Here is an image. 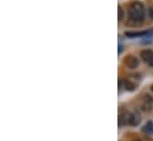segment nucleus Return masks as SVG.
Returning <instances> with one entry per match:
<instances>
[{
    "label": "nucleus",
    "instance_id": "f03ea898",
    "mask_svg": "<svg viewBox=\"0 0 153 141\" xmlns=\"http://www.w3.org/2000/svg\"><path fill=\"white\" fill-rule=\"evenodd\" d=\"M131 116L132 114L128 111V110H125L122 109L119 114V127H123L126 125H129L131 122Z\"/></svg>",
    "mask_w": 153,
    "mask_h": 141
},
{
    "label": "nucleus",
    "instance_id": "1a4fd4ad",
    "mask_svg": "<svg viewBox=\"0 0 153 141\" xmlns=\"http://www.w3.org/2000/svg\"><path fill=\"white\" fill-rule=\"evenodd\" d=\"M144 131H145V132H149V133H152L153 132V123L152 122H149V123L145 126Z\"/></svg>",
    "mask_w": 153,
    "mask_h": 141
},
{
    "label": "nucleus",
    "instance_id": "f257e3e1",
    "mask_svg": "<svg viewBox=\"0 0 153 141\" xmlns=\"http://www.w3.org/2000/svg\"><path fill=\"white\" fill-rule=\"evenodd\" d=\"M127 16L131 20L141 22L145 16V7L140 1H132L127 10Z\"/></svg>",
    "mask_w": 153,
    "mask_h": 141
},
{
    "label": "nucleus",
    "instance_id": "6e6552de",
    "mask_svg": "<svg viewBox=\"0 0 153 141\" xmlns=\"http://www.w3.org/2000/svg\"><path fill=\"white\" fill-rule=\"evenodd\" d=\"M117 19H119V22H122L123 20V17H125V12H123V10H122V7L121 6H119L117 7Z\"/></svg>",
    "mask_w": 153,
    "mask_h": 141
},
{
    "label": "nucleus",
    "instance_id": "423d86ee",
    "mask_svg": "<svg viewBox=\"0 0 153 141\" xmlns=\"http://www.w3.org/2000/svg\"><path fill=\"white\" fill-rule=\"evenodd\" d=\"M151 32L149 31H131V32H126L125 36L126 37H129V38H134V37H143V36H146V35H150Z\"/></svg>",
    "mask_w": 153,
    "mask_h": 141
},
{
    "label": "nucleus",
    "instance_id": "ddd939ff",
    "mask_svg": "<svg viewBox=\"0 0 153 141\" xmlns=\"http://www.w3.org/2000/svg\"><path fill=\"white\" fill-rule=\"evenodd\" d=\"M150 65H151V67H153V58H152V61L150 62Z\"/></svg>",
    "mask_w": 153,
    "mask_h": 141
},
{
    "label": "nucleus",
    "instance_id": "39448f33",
    "mask_svg": "<svg viewBox=\"0 0 153 141\" xmlns=\"http://www.w3.org/2000/svg\"><path fill=\"white\" fill-rule=\"evenodd\" d=\"M141 122V116L138 114V113H132V116H131V122L129 125L131 126H139Z\"/></svg>",
    "mask_w": 153,
    "mask_h": 141
},
{
    "label": "nucleus",
    "instance_id": "4468645a",
    "mask_svg": "<svg viewBox=\"0 0 153 141\" xmlns=\"http://www.w3.org/2000/svg\"><path fill=\"white\" fill-rule=\"evenodd\" d=\"M151 90H152V93H153V84L151 85Z\"/></svg>",
    "mask_w": 153,
    "mask_h": 141
},
{
    "label": "nucleus",
    "instance_id": "7ed1b4c3",
    "mask_svg": "<svg viewBox=\"0 0 153 141\" xmlns=\"http://www.w3.org/2000/svg\"><path fill=\"white\" fill-rule=\"evenodd\" d=\"M125 64L126 67H128L129 69H137L139 67V59L133 56V55H129L125 58Z\"/></svg>",
    "mask_w": 153,
    "mask_h": 141
},
{
    "label": "nucleus",
    "instance_id": "f8f14e48",
    "mask_svg": "<svg viewBox=\"0 0 153 141\" xmlns=\"http://www.w3.org/2000/svg\"><path fill=\"white\" fill-rule=\"evenodd\" d=\"M122 50H123V46H122V45H119V53H121Z\"/></svg>",
    "mask_w": 153,
    "mask_h": 141
},
{
    "label": "nucleus",
    "instance_id": "9b49d317",
    "mask_svg": "<svg viewBox=\"0 0 153 141\" xmlns=\"http://www.w3.org/2000/svg\"><path fill=\"white\" fill-rule=\"evenodd\" d=\"M150 16H151V18L153 19V6L150 7Z\"/></svg>",
    "mask_w": 153,
    "mask_h": 141
},
{
    "label": "nucleus",
    "instance_id": "9d476101",
    "mask_svg": "<svg viewBox=\"0 0 153 141\" xmlns=\"http://www.w3.org/2000/svg\"><path fill=\"white\" fill-rule=\"evenodd\" d=\"M144 103H147V105H151V106H152L153 99L151 96H149V95H145V96H144Z\"/></svg>",
    "mask_w": 153,
    "mask_h": 141
},
{
    "label": "nucleus",
    "instance_id": "0eeeda50",
    "mask_svg": "<svg viewBox=\"0 0 153 141\" xmlns=\"http://www.w3.org/2000/svg\"><path fill=\"white\" fill-rule=\"evenodd\" d=\"M121 83L123 84L125 89H126V90H129V91H133V90L137 88V85H135L134 83H132L131 81H128V79H123V81H121Z\"/></svg>",
    "mask_w": 153,
    "mask_h": 141
},
{
    "label": "nucleus",
    "instance_id": "2eb2a0df",
    "mask_svg": "<svg viewBox=\"0 0 153 141\" xmlns=\"http://www.w3.org/2000/svg\"><path fill=\"white\" fill-rule=\"evenodd\" d=\"M134 141H143V140H140V139H137V140H134Z\"/></svg>",
    "mask_w": 153,
    "mask_h": 141
},
{
    "label": "nucleus",
    "instance_id": "20e7f679",
    "mask_svg": "<svg viewBox=\"0 0 153 141\" xmlns=\"http://www.w3.org/2000/svg\"><path fill=\"white\" fill-rule=\"evenodd\" d=\"M140 57H141V59H143L144 62L150 63L153 58V51L152 50H143V51L140 52Z\"/></svg>",
    "mask_w": 153,
    "mask_h": 141
}]
</instances>
